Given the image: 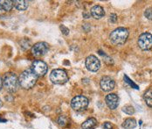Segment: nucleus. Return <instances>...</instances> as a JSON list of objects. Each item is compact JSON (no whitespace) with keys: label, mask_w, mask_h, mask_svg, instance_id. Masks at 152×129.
Returning a JSON list of instances; mask_svg holds the SVG:
<instances>
[{"label":"nucleus","mask_w":152,"mask_h":129,"mask_svg":"<svg viewBox=\"0 0 152 129\" xmlns=\"http://www.w3.org/2000/svg\"><path fill=\"white\" fill-rule=\"evenodd\" d=\"M37 79H38V77L31 70V69H26L25 71L22 72V74L20 75L18 78L19 85L26 90H29L35 85Z\"/></svg>","instance_id":"nucleus-1"},{"label":"nucleus","mask_w":152,"mask_h":129,"mask_svg":"<svg viewBox=\"0 0 152 129\" xmlns=\"http://www.w3.org/2000/svg\"><path fill=\"white\" fill-rule=\"evenodd\" d=\"M3 86L4 88L11 93H14L19 87V80L18 78V77L16 76V74L12 72H8L6 73L4 77H3Z\"/></svg>","instance_id":"nucleus-2"},{"label":"nucleus","mask_w":152,"mask_h":129,"mask_svg":"<svg viewBox=\"0 0 152 129\" xmlns=\"http://www.w3.org/2000/svg\"><path fill=\"white\" fill-rule=\"evenodd\" d=\"M129 30L125 27H118L111 32L109 35L110 41L115 45H122L126 42L129 37Z\"/></svg>","instance_id":"nucleus-3"},{"label":"nucleus","mask_w":152,"mask_h":129,"mask_svg":"<svg viewBox=\"0 0 152 129\" xmlns=\"http://www.w3.org/2000/svg\"><path fill=\"white\" fill-rule=\"evenodd\" d=\"M50 80L54 84H64L68 81V76L63 69H53L50 74Z\"/></svg>","instance_id":"nucleus-4"},{"label":"nucleus","mask_w":152,"mask_h":129,"mask_svg":"<svg viewBox=\"0 0 152 129\" xmlns=\"http://www.w3.org/2000/svg\"><path fill=\"white\" fill-rule=\"evenodd\" d=\"M88 105V99L84 96H76L71 101V106L76 112H83Z\"/></svg>","instance_id":"nucleus-5"},{"label":"nucleus","mask_w":152,"mask_h":129,"mask_svg":"<svg viewBox=\"0 0 152 129\" xmlns=\"http://www.w3.org/2000/svg\"><path fill=\"white\" fill-rule=\"evenodd\" d=\"M137 44L142 50H150L152 49V34L150 32L142 33L137 41Z\"/></svg>","instance_id":"nucleus-6"},{"label":"nucleus","mask_w":152,"mask_h":129,"mask_svg":"<svg viewBox=\"0 0 152 129\" xmlns=\"http://www.w3.org/2000/svg\"><path fill=\"white\" fill-rule=\"evenodd\" d=\"M31 70L37 75V77H43L47 72V65L40 60L34 61L31 64Z\"/></svg>","instance_id":"nucleus-7"},{"label":"nucleus","mask_w":152,"mask_h":129,"mask_svg":"<svg viewBox=\"0 0 152 129\" xmlns=\"http://www.w3.org/2000/svg\"><path fill=\"white\" fill-rule=\"evenodd\" d=\"M48 44L46 42H38L34 44L31 48V54L36 57H40L45 55L48 51Z\"/></svg>","instance_id":"nucleus-8"},{"label":"nucleus","mask_w":152,"mask_h":129,"mask_svg":"<svg viewBox=\"0 0 152 129\" xmlns=\"http://www.w3.org/2000/svg\"><path fill=\"white\" fill-rule=\"evenodd\" d=\"M86 67L89 71L96 72L101 68V62L96 56L89 55L86 59Z\"/></svg>","instance_id":"nucleus-9"},{"label":"nucleus","mask_w":152,"mask_h":129,"mask_svg":"<svg viewBox=\"0 0 152 129\" xmlns=\"http://www.w3.org/2000/svg\"><path fill=\"white\" fill-rule=\"evenodd\" d=\"M115 81L113 78H111L110 77H103L101 82H100V85L101 88L102 89V91H111L114 88H115Z\"/></svg>","instance_id":"nucleus-10"},{"label":"nucleus","mask_w":152,"mask_h":129,"mask_svg":"<svg viewBox=\"0 0 152 129\" xmlns=\"http://www.w3.org/2000/svg\"><path fill=\"white\" fill-rule=\"evenodd\" d=\"M105 101H106L107 105L111 110L116 109L119 105V97L115 93H110V94L107 95Z\"/></svg>","instance_id":"nucleus-11"},{"label":"nucleus","mask_w":152,"mask_h":129,"mask_svg":"<svg viewBox=\"0 0 152 129\" xmlns=\"http://www.w3.org/2000/svg\"><path fill=\"white\" fill-rule=\"evenodd\" d=\"M90 13L93 18H94L95 19H100L102 17H104L105 15V12L104 9L100 6V5H94L93 6L90 10Z\"/></svg>","instance_id":"nucleus-12"},{"label":"nucleus","mask_w":152,"mask_h":129,"mask_svg":"<svg viewBox=\"0 0 152 129\" xmlns=\"http://www.w3.org/2000/svg\"><path fill=\"white\" fill-rule=\"evenodd\" d=\"M97 126V120L94 118H89L81 125L82 129H94Z\"/></svg>","instance_id":"nucleus-13"},{"label":"nucleus","mask_w":152,"mask_h":129,"mask_svg":"<svg viewBox=\"0 0 152 129\" xmlns=\"http://www.w3.org/2000/svg\"><path fill=\"white\" fill-rule=\"evenodd\" d=\"M13 5L18 11H25L29 6V2L25 0H15L13 1Z\"/></svg>","instance_id":"nucleus-14"},{"label":"nucleus","mask_w":152,"mask_h":129,"mask_svg":"<svg viewBox=\"0 0 152 129\" xmlns=\"http://www.w3.org/2000/svg\"><path fill=\"white\" fill-rule=\"evenodd\" d=\"M13 7V2L10 0H0V10L4 12H10Z\"/></svg>","instance_id":"nucleus-15"},{"label":"nucleus","mask_w":152,"mask_h":129,"mask_svg":"<svg viewBox=\"0 0 152 129\" xmlns=\"http://www.w3.org/2000/svg\"><path fill=\"white\" fill-rule=\"evenodd\" d=\"M137 120L133 118H129L126 119L123 123H122V127L125 129H134L137 127Z\"/></svg>","instance_id":"nucleus-16"},{"label":"nucleus","mask_w":152,"mask_h":129,"mask_svg":"<svg viewBox=\"0 0 152 129\" xmlns=\"http://www.w3.org/2000/svg\"><path fill=\"white\" fill-rule=\"evenodd\" d=\"M143 97L146 105L149 107H152V89H149L148 91H146L143 95Z\"/></svg>","instance_id":"nucleus-17"},{"label":"nucleus","mask_w":152,"mask_h":129,"mask_svg":"<svg viewBox=\"0 0 152 129\" xmlns=\"http://www.w3.org/2000/svg\"><path fill=\"white\" fill-rule=\"evenodd\" d=\"M122 112L125 113L126 114H128V115H132V114L135 113V109H134V107L132 105H125V106L122 107Z\"/></svg>","instance_id":"nucleus-18"},{"label":"nucleus","mask_w":152,"mask_h":129,"mask_svg":"<svg viewBox=\"0 0 152 129\" xmlns=\"http://www.w3.org/2000/svg\"><path fill=\"white\" fill-rule=\"evenodd\" d=\"M67 123H68V119L66 117V116H63V115H61L59 117V119H58V124L61 126V127H66V125H67Z\"/></svg>","instance_id":"nucleus-19"},{"label":"nucleus","mask_w":152,"mask_h":129,"mask_svg":"<svg viewBox=\"0 0 152 129\" xmlns=\"http://www.w3.org/2000/svg\"><path fill=\"white\" fill-rule=\"evenodd\" d=\"M124 80H125V82H126L127 83H129L132 88H134V89H136V90H138V89H139V87L137 86V84H136L133 81L130 80V79L128 77V76H126V75L124 76Z\"/></svg>","instance_id":"nucleus-20"},{"label":"nucleus","mask_w":152,"mask_h":129,"mask_svg":"<svg viewBox=\"0 0 152 129\" xmlns=\"http://www.w3.org/2000/svg\"><path fill=\"white\" fill-rule=\"evenodd\" d=\"M144 16L146 17L148 19L152 20V8H148L144 12Z\"/></svg>","instance_id":"nucleus-21"},{"label":"nucleus","mask_w":152,"mask_h":129,"mask_svg":"<svg viewBox=\"0 0 152 129\" xmlns=\"http://www.w3.org/2000/svg\"><path fill=\"white\" fill-rule=\"evenodd\" d=\"M109 21H110L111 23H115V22L117 21V15L115 14V13L111 14L110 17H109Z\"/></svg>","instance_id":"nucleus-22"},{"label":"nucleus","mask_w":152,"mask_h":129,"mask_svg":"<svg viewBox=\"0 0 152 129\" xmlns=\"http://www.w3.org/2000/svg\"><path fill=\"white\" fill-rule=\"evenodd\" d=\"M102 129H113V126L111 123L109 122H105L103 125H102Z\"/></svg>","instance_id":"nucleus-23"},{"label":"nucleus","mask_w":152,"mask_h":129,"mask_svg":"<svg viewBox=\"0 0 152 129\" xmlns=\"http://www.w3.org/2000/svg\"><path fill=\"white\" fill-rule=\"evenodd\" d=\"M61 29L62 30V32H63L65 35H68V34H69V29H68V28H66V27H64V26H61Z\"/></svg>","instance_id":"nucleus-24"},{"label":"nucleus","mask_w":152,"mask_h":129,"mask_svg":"<svg viewBox=\"0 0 152 129\" xmlns=\"http://www.w3.org/2000/svg\"><path fill=\"white\" fill-rule=\"evenodd\" d=\"M2 85H3V82H2V79H1V77H0V90H1V88H2Z\"/></svg>","instance_id":"nucleus-25"},{"label":"nucleus","mask_w":152,"mask_h":129,"mask_svg":"<svg viewBox=\"0 0 152 129\" xmlns=\"http://www.w3.org/2000/svg\"><path fill=\"white\" fill-rule=\"evenodd\" d=\"M2 105H3V103H2V100L0 99V108L2 107Z\"/></svg>","instance_id":"nucleus-26"},{"label":"nucleus","mask_w":152,"mask_h":129,"mask_svg":"<svg viewBox=\"0 0 152 129\" xmlns=\"http://www.w3.org/2000/svg\"><path fill=\"white\" fill-rule=\"evenodd\" d=\"M0 121H3V122H5L6 120H5V119H0Z\"/></svg>","instance_id":"nucleus-27"}]
</instances>
